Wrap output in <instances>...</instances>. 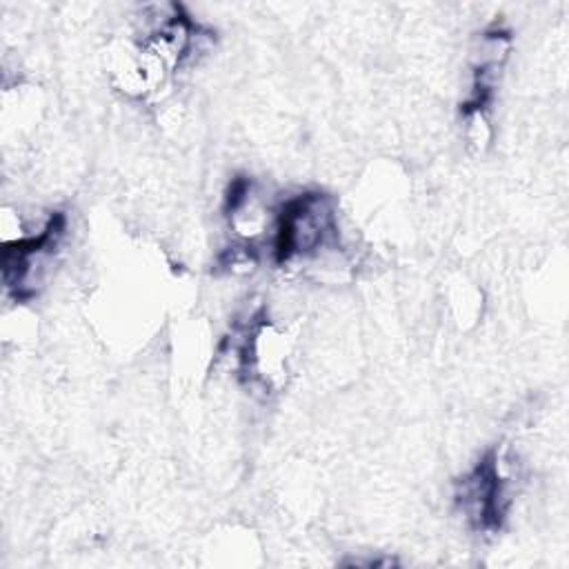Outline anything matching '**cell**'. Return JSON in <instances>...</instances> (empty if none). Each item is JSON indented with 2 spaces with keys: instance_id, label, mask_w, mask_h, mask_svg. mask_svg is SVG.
<instances>
[{
  "instance_id": "cell-1",
  "label": "cell",
  "mask_w": 569,
  "mask_h": 569,
  "mask_svg": "<svg viewBox=\"0 0 569 569\" xmlns=\"http://www.w3.org/2000/svg\"><path fill=\"white\" fill-rule=\"evenodd\" d=\"M338 240L333 200L322 191L298 193L280 207L273 224V260L289 264L311 258Z\"/></svg>"
},
{
  "instance_id": "cell-2",
  "label": "cell",
  "mask_w": 569,
  "mask_h": 569,
  "mask_svg": "<svg viewBox=\"0 0 569 569\" xmlns=\"http://www.w3.org/2000/svg\"><path fill=\"white\" fill-rule=\"evenodd\" d=\"M507 487L502 451L493 447L456 482V505L476 529L498 531L511 505Z\"/></svg>"
}]
</instances>
